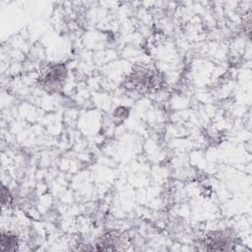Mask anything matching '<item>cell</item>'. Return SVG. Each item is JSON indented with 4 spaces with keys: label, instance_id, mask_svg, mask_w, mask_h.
Here are the masks:
<instances>
[{
    "label": "cell",
    "instance_id": "obj_1",
    "mask_svg": "<svg viewBox=\"0 0 252 252\" xmlns=\"http://www.w3.org/2000/svg\"><path fill=\"white\" fill-rule=\"evenodd\" d=\"M163 83L158 70L147 65H136L125 76L121 88L128 94L141 96L158 91Z\"/></svg>",
    "mask_w": 252,
    "mask_h": 252
},
{
    "label": "cell",
    "instance_id": "obj_2",
    "mask_svg": "<svg viewBox=\"0 0 252 252\" xmlns=\"http://www.w3.org/2000/svg\"><path fill=\"white\" fill-rule=\"evenodd\" d=\"M238 241V236L233 230L222 229L207 233L204 239V244L208 251H228L234 250Z\"/></svg>",
    "mask_w": 252,
    "mask_h": 252
},
{
    "label": "cell",
    "instance_id": "obj_3",
    "mask_svg": "<svg viewBox=\"0 0 252 252\" xmlns=\"http://www.w3.org/2000/svg\"><path fill=\"white\" fill-rule=\"evenodd\" d=\"M67 69L63 64H51L41 71L38 83L41 88L49 93H57L64 86Z\"/></svg>",
    "mask_w": 252,
    "mask_h": 252
},
{
    "label": "cell",
    "instance_id": "obj_4",
    "mask_svg": "<svg viewBox=\"0 0 252 252\" xmlns=\"http://www.w3.org/2000/svg\"><path fill=\"white\" fill-rule=\"evenodd\" d=\"M129 245L128 236L117 230H112L103 233L96 240V250L102 251H117L125 250Z\"/></svg>",
    "mask_w": 252,
    "mask_h": 252
},
{
    "label": "cell",
    "instance_id": "obj_5",
    "mask_svg": "<svg viewBox=\"0 0 252 252\" xmlns=\"http://www.w3.org/2000/svg\"><path fill=\"white\" fill-rule=\"evenodd\" d=\"M2 251H17L19 248L18 236L10 231H2L0 236Z\"/></svg>",
    "mask_w": 252,
    "mask_h": 252
},
{
    "label": "cell",
    "instance_id": "obj_6",
    "mask_svg": "<svg viewBox=\"0 0 252 252\" xmlns=\"http://www.w3.org/2000/svg\"><path fill=\"white\" fill-rule=\"evenodd\" d=\"M1 204L3 208L5 207L9 208L13 204V197L9 192V190L4 185H2V189H1Z\"/></svg>",
    "mask_w": 252,
    "mask_h": 252
}]
</instances>
